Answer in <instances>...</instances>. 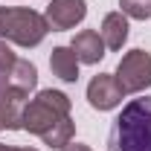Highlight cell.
Instances as JSON below:
<instances>
[{"label": "cell", "instance_id": "obj_1", "mask_svg": "<svg viewBox=\"0 0 151 151\" xmlns=\"http://www.w3.org/2000/svg\"><path fill=\"white\" fill-rule=\"evenodd\" d=\"M70 96L61 90H41L35 99H29L23 105V116H20V131H29L44 139V145L50 148H67L73 142L76 125L70 119Z\"/></svg>", "mask_w": 151, "mask_h": 151}, {"label": "cell", "instance_id": "obj_2", "mask_svg": "<svg viewBox=\"0 0 151 151\" xmlns=\"http://www.w3.org/2000/svg\"><path fill=\"white\" fill-rule=\"evenodd\" d=\"M108 151H151V99H131L113 119Z\"/></svg>", "mask_w": 151, "mask_h": 151}, {"label": "cell", "instance_id": "obj_3", "mask_svg": "<svg viewBox=\"0 0 151 151\" xmlns=\"http://www.w3.org/2000/svg\"><path fill=\"white\" fill-rule=\"evenodd\" d=\"M50 32L47 18L35 9H3L0 6V41L18 44V47H38Z\"/></svg>", "mask_w": 151, "mask_h": 151}, {"label": "cell", "instance_id": "obj_4", "mask_svg": "<svg viewBox=\"0 0 151 151\" xmlns=\"http://www.w3.org/2000/svg\"><path fill=\"white\" fill-rule=\"evenodd\" d=\"M116 84L125 96L131 93H142L151 87V52L145 50H131L119 58V67H116Z\"/></svg>", "mask_w": 151, "mask_h": 151}, {"label": "cell", "instance_id": "obj_5", "mask_svg": "<svg viewBox=\"0 0 151 151\" xmlns=\"http://www.w3.org/2000/svg\"><path fill=\"white\" fill-rule=\"evenodd\" d=\"M47 18V26L55 29V32H64V29H73L76 23L87 18V3L84 0H52L44 12Z\"/></svg>", "mask_w": 151, "mask_h": 151}, {"label": "cell", "instance_id": "obj_6", "mask_svg": "<svg viewBox=\"0 0 151 151\" xmlns=\"http://www.w3.org/2000/svg\"><path fill=\"white\" fill-rule=\"evenodd\" d=\"M122 90H119V84H116V78L111 73H99L90 78V84H87V102H90V108L96 111H113L119 102H122Z\"/></svg>", "mask_w": 151, "mask_h": 151}, {"label": "cell", "instance_id": "obj_7", "mask_svg": "<svg viewBox=\"0 0 151 151\" xmlns=\"http://www.w3.org/2000/svg\"><path fill=\"white\" fill-rule=\"evenodd\" d=\"M70 50L76 52L78 64H99L105 58V41L96 29H81L78 35L73 38Z\"/></svg>", "mask_w": 151, "mask_h": 151}, {"label": "cell", "instance_id": "obj_8", "mask_svg": "<svg viewBox=\"0 0 151 151\" xmlns=\"http://www.w3.org/2000/svg\"><path fill=\"white\" fill-rule=\"evenodd\" d=\"M99 35L105 41V50H113V52L122 50L125 41H128V18H125L122 12H108L105 20H102Z\"/></svg>", "mask_w": 151, "mask_h": 151}, {"label": "cell", "instance_id": "obj_9", "mask_svg": "<svg viewBox=\"0 0 151 151\" xmlns=\"http://www.w3.org/2000/svg\"><path fill=\"white\" fill-rule=\"evenodd\" d=\"M26 96L6 90L0 96V131H20V116H23Z\"/></svg>", "mask_w": 151, "mask_h": 151}, {"label": "cell", "instance_id": "obj_10", "mask_svg": "<svg viewBox=\"0 0 151 151\" xmlns=\"http://www.w3.org/2000/svg\"><path fill=\"white\" fill-rule=\"evenodd\" d=\"M50 67H52V76H58L67 84L78 81V58L70 47H55L52 55H50Z\"/></svg>", "mask_w": 151, "mask_h": 151}, {"label": "cell", "instance_id": "obj_11", "mask_svg": "<svg viewBox=\"0 0 151 151\" xmlns=\"http://www.w3.org/2000/svg\"><path fill=\"white\" fill-rule=\"evenodd\" d=\"M15 61L18 55L6 47V41H0V96L6 93V90H12V84H9V76H12V67H15ZM18 93V90H15Z\"/></svg>", "mask_w": 151, "mask_h": 151}, {"label": "cell", "instance_id": "obj_12", "mask_svg": "<svg viewBox=\"0 0 151 151\" xmlns=\"http://www.w3.org/2000/svg\"><path fill=\"white\" fill-rule=\"evenodd\" d=\"M119 12L125 18H134V20H148L151 18V0H119Z\"/></svg>", "mask_w": 151, "mask_h": 151}, {"label": "cell", "instance_id": "obj_13", "mask_svg": "<svg viewBox=\"0 0 151 151\" xmlns=\"http://www.w3.org/2000/svg\"><path fill=\"white\" fill-rule=\"evenodd\" d=\"M64 151H93V148H87L84 142H70V145H67Z\"/></svg>", "mask_w": 151, "mask_h": 151}, {"label": "cell", "instance_id": "obj_14", "mask_svg": "<svg viewBox=\"0 0 151 151\" xmlns=\"http://www.w3.org/2000/svg\"><path fill=\"white\" fill-rule=\"evenodd\" d=\"M0 151H38V148H15V145H3L0 142Z\"/></svg>", "mask_w": 151, "mask_h": 151}]
</instances>
